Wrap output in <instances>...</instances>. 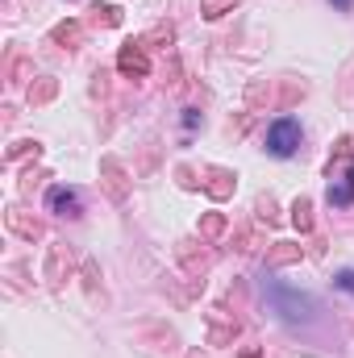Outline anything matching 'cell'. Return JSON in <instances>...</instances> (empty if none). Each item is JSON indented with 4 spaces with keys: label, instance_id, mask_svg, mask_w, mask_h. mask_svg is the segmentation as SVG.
Here are the masks:
<instances>
[{
    "label": "cell",
    "instance_id": "obj_1",
    "mask_svg": "<svg viewBox=\"0 0 354 358\" xmlns=\"http://www.w3.org/2000/svg\"><path fill=\"white\" fill-rule=\"evenodd\" d=\"M267 300H271L275 313H283L288 321H309V317H313V300H309L304 292L288 287L283 279H271V283H267Z\"/></svg>",
    "mask_w": 354,
    "mask_h": 358
},
{
    "label": "cell",
    "instance_id": "obj_2",
    "mask_svg": "<svg viewBox=\"0 0 354 358\" xmlns=\"http://www.w3.org/2000/svg\"><path fill=\"white\" fill-rule=\"evenodd\" d=\"M296 146H300V121L296 117H279V121L267 125V150L275 159H292Z\"/></svg>",
    "mask_w": 354,
    "mask_h": 358
},
{
    "label": "cell",
    "instance_id": "obj_3",
    "mask_svg": "<svg viewBox=\"0 0 354 358\" xmlns=\"http://www.w3.org/2000/svg\"><path fill=\"white\" fill-rule=\"evenodd\" d=\"M46 204H50L55 213H67V217H76V213H80V192H76V187H50Z\"/></svg>",
    "mask_w": 354,
    "mask_h": 358
},
{
    "label": "cell",
    "instance_id": "obj_4",
    "mask_svg": "<svg viewBox=\"0 0 354 358\" xmlns=\"http://www.w3.org/2000/svg\"><path fill=\"white\" fill-rule=\"evenodd\" d=\"M354 200V163H346V176L330 183V204H351Z\"/></svg>",
    "mask_w": 354,
    "mask_h": 358
},
{
    "label": "cell",
    "instance_id": "obj_5",
    "mask_svg": "<svg viewBox=\"0 0 354 358\" xmlns=\"http://www.w3.org/2000/svg\"><path fill=\"white\" fill-rule=\"evenodd\" d=\"M338 287H342V292H354V271H342V275H338Z\"/></svg>",
    "mask_w": 354,
    "mask_h": 358
},
{
    "label": "cell",
    "instance_id": "obj_6",
    "mask_svg": "<svg viewBox=\"0 0 354 358\" xmlns=\"http://www.w3.org/2000/svg\"><path fill=\"white\" fill-rule=\"evenodd\" d=\"M334 4H338V8H351L354 0H334Z\"/></svg>",
    "mask_w": 354,
    "mask_h": 358
}]
</instances>
